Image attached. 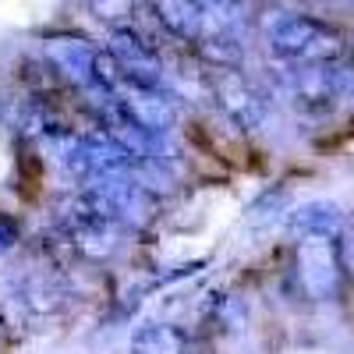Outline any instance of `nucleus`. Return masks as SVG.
Returning a JSON list of instances; mask_svg holds the SVG:
<instances>
[{
    "mask_svg": "<svg viewBox=\"0 0 354 354\" xmlns=\"http://www.w3.org/2000/svg\"><path fill=\"white\" fill-rule=\"evenodd\" d=\"M11 245H15V230L8 223H0V252H8Z\"/></svg>",
    "mask_w": 354,
    "mask_h": 354,
    "instance_id": "9d476101",
    "label": "nucleus"
},
{
    "mask_svg": "<svg viewBox=\"0 0 354 354\" xmlns=\"http://www.w3.org/2000/svg\"><path fill=\"white\" fill-rule=\"evenodd\" d=\"M131 354H188V333L170 322H145L131 333Z\"/></svg>",
    "mask_w": 354,
    "mask_h": 354,
    "instance_id": "0eeeda50",
    "label": "nucleus"
},
{
    "mask_svg": "<svg viewBox=\"0 0 354 354\" xmlns=\"http://www.w3.org/2000/svg\"><path fill=\"white\" fill-rule=\"evenodd\" d=\"M294 273H298V283L308 298L315 301L337 298L340 280H344V252L337 238H298Z\"/></svg>",
    "mask_w": 354,
    "mask_h": 354,
    "instance_id": "f03ea898",
    "label": "nucleus"
},
{
    "mask_svg": "<svg viewBox=\"0 0 354 354\" xmlns=\"http://www.w3.org/2000/svg\"><path fill=\"white\" fill-rule=\"evenodd\" d=\"M266 43L277 61L290 68H308V64H340L347 53V36L333 21H322L305 11H287L270 21Z\"/></svg>",
    "mask_w": 354,
    "mask_h": 354,
    "instance_id": "f257e3e1",
    "label": "nucleus"
},
{
    "mask_svg": "<svg viewBox=\"0 0 354 354\" xmlns=\"http://www.w3.org/2000/svg\"><path fill=\"white\" fill-rule=\"evenodd\" d=\"M209 93H213L216 106L245 131L262 128L266 113H270L266 93L241 68H209Z\"/></svg>",
    "mask_w": 354,
    "mask_h": 354,
    "instance_id": "7ed1b4c3",
    "label": "nucleus"
},
{
    "mask_svg": "<svg viewBox=\"0 0 354 354\" xmlns=\"http://www.w3.org/2000/svg\"><path fill=\"white\" fill-rule=\"evenodd\" d=\"M149 8L170 39L195 46L205 36V15L198 8V0H149Z\"/></svg>",
    "mask_w": 354,
    "mask_h": 354,
    "instance_id": "39448f33",
    "label": "nucleus"
},
{
    "mask_svg": "<svg viewBox=\"0 0 354 354\" xmlns=\"http://www.w3.org/2000/svg\"><path fill=\"white\" fill-rule=\"evenodd\" d=\"M351 71L340 64H308L287 75V96L305 113H330L351 93Z\"/></svg>",
    "mask_w": 354,
    "mask_h": 354,
    "instance_id": "20e7f679",
    "label": "nucleus"
},
{
    "mask_svg": "<svg viewBox=\"0 0 354 354\" xmlns=\"http://www.w3.org/2000/svg\"><path fill=\"white\" fill-rule=\"evenodd\" d=\"M287 227L294 238H337L344 227V209L330 198H315V202L298 205L290 213Z\"/></svg>",
    "mask_w": 354,
    "mask_h": 354,
    "instance_id": "423d86ee",
    "label": "nucleus"
},
{
    "mask_svg": "<svg viewBox=\"0 0 354 354\" xmlns=\"http://www.w3.org/2000/svg\"><path fill=\"white\" fill-rule=\"evenodd\" d=\"M18 301L32 312V315H50V312L61 308L64 290L57 287L50 277H32V280H25V287L18 290Z\"/></svg>",
    "mask_w": 354,
    "mask_h": 354,
    "instance_id": "6e6552de",
    "label": "nucleus"
},
{
    "mask_svg": "<svg viewBox=\"0 0 354 354\" xmlns=\"http://www.w3.org/2000/svg\"><path fill=\"white\" fill-rule=\"evenodd\" d=\"M138 0H88V11H93L100 21H106V28L113 25H128L135 15Z\"/></svg>",
    "mask_w": 354,
    "mask_h": 354,
    "instance_id": "1a4fd4ad",
    "label": "nucleus"
}]
</instances>
